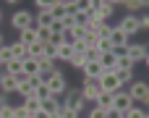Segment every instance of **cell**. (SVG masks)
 I'll return each instance as SVG.
<instances>
[{
	"instance_id": "1",
	"label": "cell",
	"mask_w": 149,
	"mask_h": 118,
	"mask_svg": "<svg viewBox=\"0 0 149 118\" xmlns=\"http://www.w3.org/2000/svg\"><path fill=\"white\" fill-rule=\"evenodd\" d=\"M126 92L131 95L134 105H136V103H141V105H149V84H147V81H131V84L126 87Z\"/></svg>"
},
{
	"instance_id": "2",
	"label": "cell",
	"mask_w": 149,
	"mask_h": 118,
	"mask_svg": "<svg viewBox=\"0 0 149 118\" xmlns=\"http://www.w3.org/2000/svg\"><path fill=\"white\" fill-rule=\"evenodd\" d=\"M100 89L102 92H107V95H115V92H120L123 87H120V81H118V76H115V71H105L100 79Z\"/></svg>"
},
{
	"instance_id": "3",
	"label": "cell",
	"mask_w": 149,
	"mask_h": 118,
	"mask_svg": "<svg viewBox=\"0 0 149 118\" xmlns=\"http://www.w3.org/2000/svg\"><path fill=\"white\" fill-rule=\"evenodd\" d=\"M131 108H134V100H131V95L126 92V87H123L120 92H115V95H113V110L126 113V110H131Z\"/></svg>"
},
{
	"instance_id": "4",
	"label": "cell",
	"mask_w": 149,
	"mask_h": 118,
	"mask_svg": "<svg viewBox=\"0 0 149 118\" xmlns=\"http://www.w3.org/2000/svg\"><path fill=\"white\" fill-rule=\"evenodd\" d=\"M63 108H68V110H81L84 108V97H81V89H71V92H65V97H63Z\"/></svg>"
},
{
	"instance_id": "5",
	"label": "cell",
	"mask_w": 149,
	"mask_h": 118,
	"mask_svg": "<svg viewBox=\"0 0 149 118\" xmlns=\"http://www.w3.org/2000/svg\"><path fill=\"white\" fill-rule=\"evenodd\" d=\"M10 24H13V29H29V26H34V16L29 13V11H16L13 13V18H10Z\"/></svg>"
},
{
	"instance_id": "6",
	"label": "cell",
	"mask_w": 149,
	"mask_h": 118,
	"mask_svg": "<svg viewBox=\"0 0 149 118\" xmlns=\"http://www.w3.org/2000/svg\"><path fill=\"white\" fill-rule=\"evenodd\" d=\"M47 87H50V92H52L55 97H60V95L65 92V76H63L60 71H52L50 79H47Z\"/></svg>"
},
{
	"instance_id": "7",
	"label": "cell",
	"mask_w": 149,
	"mask_h": 118,
	"mask_svg": "<svg viewBox=\"0 0 149 118\" xmlns=\"http://www.w3.org/2000/svg\"><path fill=\"white\" fill-rule=\"evenodd\" d=\"M100 95H102V89H100V81L84 79V87H81V97H84V103H86V100H89V103H94Z\"/></svg>"
},
{
	"instance_id": "8",
	"label": "cell",
	"mask_w": 149,
	"mask_h": 118,
	"mask_svg": "<svg viewBox=\"0 0 149 118\" xmlns=\"http://www.w3.org/2000/svg\"><path fill=\"white\" fill-rule=\"evenodd\" d=\"M147 45H128L126 47V58L131 63H139V60H147Z\"/></svg>"
},
{
	"instance_id": "9",
	"label": "cell",
	"mask_w": 149,
	"mask_h": 118,
	"mask_svg": "<svg viewBox=\"0 0 149 118\" xmlns=\"http://www.w3.org/2000/svg\"><path fill=\"white\" fill-rule=\"evenodd\" d=\"M118 29H123L128 37H131V34H136V32H139V16H134V13L123 16V18H120V24H118Z\"/></svg>"
},
{
	"instance_id": "10",
	"label": "cell",
	"mask_w": 149,
	"mask_h": 118,
	"mask_svg": "<svg viewBox=\"0 0 149 118\" xmlns=\"http://www.w3.org/2000/svg\"><path fill=\"white\" fill-rule=\"evenodd\" d=\"M18 42H21V45H24L26 50H29L31 45H37V42H39V37H37V26L21 29V32H18Z\"/></svg>"
},
{
	"instance_id": "11",
	"label": "cell",
	"mask_w": 149,
	"mask_h": 118,
	"mask_svg": "<svg viewBox=\"0 0 149 118\" xmlns=\"http://www.w3.org/2000/svg\"><path fill=\"white\" fill-rule=\"evenodd\" d=\"M18 89V84H16V79L10 76V74H0V95H13Z\"/></svg>"
},
{
	"instance_id": "12",
	"label": "cell",
	"mask_w": 149,
	"mask_h": 118,
	"mask_svg": "<svg viewBox=\"0 0 149 118\" xmlns=\"http://www.w3.org/2000/svg\"><path fill=\"white\" fill-rule=\"evenodd\" d=\"M81 71H84V79H92V81H97V79H100V76L105 74L102 63H86V66H84Z\"/></svg>"
},
{
	"instance_id": "13",
	"label": "cell",
	"mask_w": 149,
	"mask_h": 118,
	"mask_svg": "<svg viewBox=\"0 0 149 118\" xmlns=\"http://www.w3.org/2000/svg\"><path fill=\"white\" fill-rule=\"evenodd\" d=\"M65 13H71L68 11V0H52V11H50V16L55 18V21H60Z\"/></svg>"
},
{
	"instance_id": "14",
	"label": "cell",
	"mask_w": 149,
	"mask_h": 118,
	"mask_svg": "<svg viewBox=\"0 0 149 118\" xmlns=\"http://www.w3.org/2000/svg\"><path fill=\"white\" fill-rule=\"evenodd\" d=\"M21 108H24V113H26V116H37V113L42 110V103H39L37 97H26Z\"/></svg>"
},
{
	"instance_id": "15",
	"label": "cell",
	"mask_w": 149,
	"mask_h": 118,
	"mask_svg": "<svg viewBox=\"0 0 149 118\" xmlns=\"http://www.w3.org/2000/svg\"><path fill=\"white\" fill-rule=\"evenodd\" d=\"M113 11H115V3H110V0H100V8H97V16H100L102 21H107V18L113 16Z\"/></svg>"
},
{
	"instance_id": "16",
	"label": "cell",
	"mask_w": 149,
	"mask_h": 118,
	"mask_svg": "<svg viewBox=\"0 0 149 118\" xmlns=\"http://www.w3.org/2000/svg\"><path fill=\"white\" fill-rule=\"evenodd\" d=\"M42 110H45V113H50V116H52V113H60V110H63L60 97H50V100H45V103H42Z\"/></svg>"
},
{
	"instance_id": "17",
	"label": "cell",
	"mask_w": 149,
	"mask_h": 118,
	"mask_svg": "<svg viewBox=\"0 0 149 118\" xmlns=\"http://www.w3.org/2000/svg\"><path fill=\"white\" fill-rule=\"evenodd\" d=\"M10 50H13V60H21V63H24V60L29 58V50H26V47H24V45H21L18 39H16L13 45H10Z\"/></svg>"
},
{
	"instance_id": "18",
	"label": "cell",
	"mask_w": 149,
	"mask_h": 118,
	"mask_svg": "<svg viewBox=\"0 0 149 118\" xmlns=\"http://www.w3.org/2000/svg\"><path fill=\"white\" fill-rule=\"evenodd\" d=\"M71 58H73V45H71V42L65 39V42H63V45L58 47V60H65V63H68Z\"/></svg>"
},
{
	"instance_id": "19",
	"label": "cell",
	"mask_w": 149,
	"mask_h": 118,
	"mask_svg": "<svg viewBox=\"0 0 149 118\" xmlns=\"http://www.w3.org/2000/svg\"><path fill=\"white\" fill-rule=\"evenodd\" d=\"M115 60H118L115 50H113V53H102V58H100V63H102L105 71H115Z\"/></svg>"
},
{
	"instance_id": "20",
	"label": "cell",
	"mask_w": 149,
	"mask_h": 118,
	"mask_svg": "<svg viewBox=\"0 0 149 118\" xmlns=\"http://www.w3.org/2000/svg\"><path fill=\"white\" fill-rule=\"evenodd\" d=\"M94 108H100V110H113V95L102 92V95L94 100Z\"/></svg>"
},
{
	"instance_id": "21",
	"label": "cell",
	"mask_w": 149,
	"mask_h": 118,
	"mask_svg": "<svg viewBox=\"0 0 149 118\" xmlns=\"http://www.w3.org/2000/svg\"><path fill=\"white\" fill-rule=\"evenodd\" d=\"M84 37H86V26H73V29L65 34V39H68V42H81Z\"/></svg>"
},
{
	"instance_id": "22",
	"label": "cell",
	"mask_w": 149,
	"mask_h": 118,
	"mask_svg": "<svg viewBox=\"0 0 149 118\" xmlns=\"http://www.w3.org/2000/svg\"><path fill=\"white\" fill-rule=\"evenodd\" d=\"M21 68H24L29 76H37V74H39V63H37L34 58H26V60L21 63Z\"/></svg>"
},
{
	"instance_id": "23",
	"label": "cell",
	"mask_w": 149,
	"mask_h": 118,
	"mask_svg": "<svg viewBox=\"0 0 149 118\" xmlns=\"http://www.w3.org/2000/svg\"><path fill=\"white\" fill-rule=\"evenodd\" d=\"M10 60H13V50H10V45H3V47H0V66L5 68Z\"/></svg>"
},
{
	"instance_id": "24",
	"label": "cell",
	"mask_w": 149,
	"mask_h": 118,
	"mask_svg": "<svg viewBox=\"0 0 149 118\" xmlns=\"http://www.w3.org/2000/svg\"><path fill=\"white\" fill-rule=\"evenodd\" d=\"M60 26H63V32L68 34V32H71V29L76 26V16H73V13H65V16L60 18Z\"/></svg>"
},
{
	"instance_id": "25",
	"label": "cell",
	"mask_w": 149,
	"mask_h": 118,
	"mask_svg": "<svg viewBox=\"0 0 149 118\" xmlns=\"http://www.w3.org/2000/svg\"><path fill=\"white\" fill-rule=\"evenodd\" d=\"M0 118H18V110H16L13 105L3 103V105H0Z\"/></svg>"
},
{
	"instance_id": "26",
	"label": "cell",
	"mask_w": 149,
	"mask_h": 118,
	"mask_svg": "<svg viewBox=\"0 0 149 118\" xmlns=\"http://www.w3.org/2000/svg\"><path fill=\"white\" fill-rule=\"evenodd\" d=\"M68 63H71V68H79V71H81V68L86 66V58H84V53H73V58H71Z\"/></svg>"
},
{
	"instance_id": "27",
	"label": "cell",
	"mask_w": 149,
	"mask_h": 118,
	"mask_svg": "<svg viewBox=\"0 0 149 118\" xmlns=\"http://www.w3.org/2000/svg\"><path fill=\"white\" fill-rule=\"evenodd\" d=\"M42 55H45V45H42V42H37V45H31V47H29V58L39 60Z\"/></svg>"
},
{
	"instance_id": "28",
	"label": "cell",
	"mask_w": 149,
	"mask_h": 118,
	"mask_svg": "<svg viewBox=\"0 0 149 118\" xmlns=\"http://www.w3.org/2000/svg\"><path fill=\"white\" fill-rule=\"evenodd\" d=\"M16 95H21L24 100H26V97H34V87H31L29 81H26V84H18V89H16Z\"/></svg>"
},
{
	"instance_id": "29",
	"label": "cell",
	"mask_w": 149,
	"mask_h": 118,
	"mask_svg": "<svg viewBox=\"0 0 149 118\" xmlns=\"http://www.w3.org/2000/svg\"><path fill=\"white\" fill-rule=\"evenodd\" d=\"M118 5H126L131 13L134 11H139V8H144V5H149V3H144V0H126V3H118Z\"/></svg>"
},
{
	"instance_id": "30",
	"label": "cell",
	"mask_w": 149,
	"mask_h": 118,
	"mask_svg": "<svg viewBox=\"0 0 149 118\" xmlns=\"http://www.w3.org/2000/svg\"><path fill=\"white\" fill-rule=\"evenodd\" d=\"M84 42H86V47H97V42H100V34L86 29V37H84Z\"/></svg>"
},
{
	"instance_id": "31",
	"label": "cell",
	"mask_w": 149,
	"mask_h": 118,
	"mask_svg": "<svg viewBox=\"0 0 149 118\" xmlns=\"http://www.w3.org/2000/svg\"><path fill=\"white\" fill-rule=\"evenodd\" d=\"M115 68H126V71H134V63H131L126 55H118V60H115Z\"/></svg>"
},
{
	"instance_id": "32",
	"label": "cell",
	"mask_w": 149,
	"mask_h": 118,
	"mask_svg": "<svg viewBox=\"0 0 149 118\" xmlns=\"http://www.w3.org/2000/svg\"><path fill=\"white\" fill-rule=\"evenodd\" d=\"M24 68H21V60H10L8 66H5V74H10V76H16V74H21Z\"/></svg>"
},
{
	"instance_id": "33",
	"label": "cell",
	"mask_w": 149,
	"mask_h": 118,
	"mask_svg": "<svg viewBox=\"0 0 149 118\" xmlns=\"http://www.w3.org/2000/svg\"><path fill=\"white\" fill-rule=\"evenodd\" d=\"M126 118H147V110H141V108H131V110H126Z\"/></svg>"
},
{
	"instance_id": "34",
	"label": "cell",
	"mask_w": 149,
	"mask_h": 118,
	"mask_svg": "<svg viewBox=\"0 0 149 118\" xmlns=\"http://www.w3.org/2000/svg\"><path fill=\"white\" fill-rule=\"evenodd\" d=\"M45 58L47 60H58V47L55 45H45Z\"/></svg>"
},
{
	"instance_id": "35",
	"label": "cell",
	"mask_w": 149,
	"mask_h": 118,
	"mask_svg": "<svg viewBox=\"0 0 149 118\" xmlns=\"http://www.w3.org/2000/svg\"><path fill=\"white\" fill-rule=\"evenodd\" d=\"M97 50H100V53H113L110 39H100V42H97Z\"/></svg>"
},
{
	"instance_id": "36",
	"label": "cell",
	"mask_w": 149,
	"mask_h": 118,
	"mask_svg": "<svg viewBox=\"0 0 149 118\" xmlns=\"http://www.w3.org/2000/svg\"><path fill=\"white\" fill-rule=\"evenodd\" d=\"M107 113H110V110H100V108H92L86 118H107Z\"/></svg>"
},
{
	"instance_id": "37",
	"label": "cell",
	"mask_w": 149,
	"mask_h": 118,
	"mask_svg": "<svg viewBox=\"0 0 149 118\" xmlns=\"http://www.w3.org/2000/svg\"><path fill=\"white\" fill-rule=\"evenodd\" d=\"M139 29H147V32H149V13L139 16Z\"/></svg>"
},
{
	"instance_id": "38",
	"label": "cell",
	"mask_w": 149,
	"mask_h": 118,
	"mask_svg": "<svg viewBox=\"0 0 149 118\" xmlns=\"http://www.w3.org/2000/svg\"><path fill=\"white\" fill-rule=\"evenodd\" d=\"M60 118H81V116H79L76 110H68V108H63V110H60Z\"/></svg>"
},
{
	"instance_id": "39",
	"label": "cell",
	"mask_w": 149,
	"mask_h": 118,
	"mask_svg": "<svg viewBox=\"0 0 149 118\" xmlns=\"http://www.w3.org/2000/svg\"><path fill=\"white\" fill-rule=\"evenodd\" d=\"M107 118H126V113H118V110H110Z\"/></svg>"
},
{
	"instance_id": "40",
	"label": "cell",
	"mask_w": 149,
	"mask_h": 118,
	"mask_svg": "<svg viewBox=\"0 0 149 118\" xmlns=\"http://www.w3.org/2000/svg\"><path fill=\"white\" fill-rule=\"evenodd\" d=\"M37 118H50V113H45V110H39V113H37Z\"/></svg>"
},
{
	"instance_id": "41",
	"label": "cell",
	"mask_w": 149,
	"mask_h": 118,
	"mask_svg": "<svg viewBox=\"0 0 149 118\" xmlns=\"http://www.w3.org/2000/svg\"><path fill=\"white\" fill-rule=\"evenodd\" d=\"M3 45H5V39H3V32H0V47H3Z\"/></svg>"
},
{
	"instance_id": "42",
	"label": "cell",
	"mask_w": 149,
	"mask_h": 118,
	"mask_svg": "<svg viewBox=\"0 0 149 118\" xmlns=\"http://www.w3.org/2000/svg\"><path fill=\"white\" fill-rule=\"evenodd\" d=\"M144 63H147V68H149V53H147V60H144Z\"/></svg>"
},
{
	"instance_id": "43",
	"label": "cell",
	"mask_w": 149,
	"mask_h": 118,
	"mask_svg": "<svg viewBox=\"0 0 149 118\" xmlns=\"http://www.w3.org/2000/svg\"><path fill=\"white\" fill-rule=\"evenodd\" d=\"M3 103H5V97H3V95H0V105H3Z\"/></svg>"
},
{
	"instance_id": "44",
	"label": "cell",
	"mask_w": 149,
	"mask_h": 118,
	"mask_svg": "<svg viewBox=\"0 0 149 118\" xmlns=\"http://www.w3.org/2000/svg\"><path fill=\"white\" fill-rule=\"evenodd\" d=\"M0 21H3V11H0Z\"/></svg>"
},
{
	"instance_id": "45",
	"label": "cell",
	"mask_w": 149,
	"mask_h": 118,
	"mask_svg": "<svg viewBox=\"0 0 149 118\" xmlns=\"http://www.w3.org/2000/svg\"><path fill=\"white\" fill-rule=\"evenodd\" d=\"M29 118H37V116H29Z\"/></svg>"
},
{
	"instance_id": "46",
	"label": "cell",
	"mask_w": 149,
	"mask_h": 118,
	"mask_svg": "<svg viewBox=\"0 0 149 118\" xmlns=\"http://www.w3.org/2000/svg\"><path fill=\"white\" fill-rule=\"evenodd\" d=\"M147 118H149V113H147Z\"/></svg>"
},
{
	"instance_id": "47",
	"label": "cell",
	"mask_w": 149,
	"mask_h": 118,
	"mask_svg": "<svg viewBox=\"0 0 149 118\" xmlns=\"http://www.w3.org/2000/svg\"><path fill=\"white\" fill-rule=\"evenodd\" d=\"M0 68H3V66H0Z\"/></svg>"
}]
</instances>
